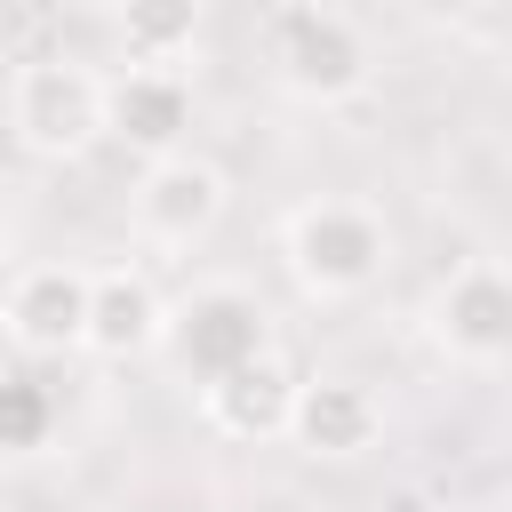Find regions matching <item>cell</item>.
<instances>
[{
    "label": "cell",
    "mask_w": 512,
    "mask_h": 512,
    "mask_svg": "<svg viewBox=\"0 0 512 512\" xmlns=\"http://www.w3.org/2000/svg\"><path fill=\"white\" fill-rule=\"evenodd\" d=\"M264 64L296 104H352L376 80V48L360 32V16L328 8V0H296L264 16Z\"/></svg>",
    "instance_id": "6da1fadb"
},
{
    "label": "cell",
    "mask_w": 512,
    "mask_h": 512,
    "mask_svg": "<svg viewBox=\"0 0 512 512\" xmlns=\"http://www.w3.org/2000/svg\"><path fill=\"white\" fill-rule=\"evenodd\" d=\"M168 368L192 384V392H216V384H232L240 368H256V360H272V312L248 296V288H232V280H208V288H192V296H176L168 304Z\"/></svg>",
    "instance_id": "7a4b0ae2"
},
{
    "label": "cell",
    "mask_w": 512,
    "mask_h": 512,
    "mask_svg": "<svg viewBox=\"0 0 512 512\" xmlns=\"http://www.w3.org/2000/svg\"><path fill=\"white\" fill-rule=\"evenodd\" d=\"M280 248H288L296 288L320 296V304L376 288L384 264H392V232H384V216H376L368 200H304V208L288 216Z\"/></svg>",
    "instance_id": "3957f363"
},
{
    "label": "cell",
    "mask_w": 512,
    "mask_h": 512,
    "mask_svg": "<svg viewBox=\"0 0 512 512\" xmlns=\"http://www.w3.org/2000/svg\"><path fill=\"white\" fill-rule=\"evenodd\" d=\"M104 88L80 56H24L8 72V136L40 160H80L104 136Z\"/></svg>",
    "instance_id": "277c9868"
},
{
    "label": "cell",
    "mask_w": 512,
    "mask_h": 512,
    "mask_svg": "<svg viewBox=\"0 0 512 512\" xmlns=\"http://www.w3.org/2000/svg\"><path fill=\"white\" fill-rule=\"evenodd\" d=\"M192 120H200V104H192V80H184V72L120 64L112 88H104V136L128 144L144 168L184 160V152H192Z\"/></svg>",
    "instance_id": "5b68a950"
},
{
    "label": "cell",
    "mask_w": 512,
    "mask_h": 512,
    "mask_svg": "<svg viewBox=\"0 0 512 512\" xmlns=\"http://www.w3.org/2000/svg\"><path fill=\"white\" fill-rule=\"evenodd\" d=\"M88 304H96V272H80V264H24L8 280V304H0L16 360L88 352Z\"/></svg>",
    "instance_id": "8992f818"
},
{
    "label": "cell",
    "mask_w": 512,
    "mask_h": 512,
    "mask_svg": "<svg viewBox=\"0 0 512 512\" xmlns=\"http://www.w3.org/2000/svg\"><path fill=\"white\" fill-rule=\"evenodd\" d=\"M432 344L448 360H472V368L512 360V272L504 264L448 272V288L432 296Z\"/></svg>",
    "instance_id": "52a82bcc"
},
{
    "label": "cell",
    "mask_w": 512,
    "mask_h": 512,
    "mask_svg": "<svg viewBox=\"0 0 512 512\" xmlns=\"http://www.w3.org/2000/svg\"><path fill=\"white\" fill-rule=\"evenodd\" d=\"M128 216H136V232H144L152 248H192V240H208V232H216V216H224V176H216L200 152L160 160V168H144V176H136Z\"/></svg>",
    "instance_id": "ba28073f"
},
{
    "label": "cell",
    "mask_w": 512,
    "mask_h": 512,
    "mask_svg": "<svg viewBox=\"0 0 512 512\" xmlns=\"http://www.w3.org/2000/svg\"><path fill=\"white\" fill-rule=\"evenodd\" d=\"M168 344V304L136 264H104L96 272V304H88V352L96 360H136Z\"/></svg>",
    "instance_id": "9c48e42d"
},
{
    "label": "cell",
    "mask_w": 512,
    "mask_h": 512,
    "mask_svg": "<svg viewBox=\"0 0 512 512\" xmlns=\"http://www.w3.org/2000/svg\"><path fill=\"white\" fill-rule=\"evenodd\" d=\"M376 432H384V408H376L368 384H352V376H312L304 400H296V432H288V440H296L304 456H368Z\"/></svg>",
    "instance_id": "30bf717a"
},
{
    "label": "cell",
    "mask_w": 512,
    "mask_h": 512,
    "mask_svg": "<svg viewBox=\"0 0 512 512\" xmlns=\"http://www.w3.org/2000/svg\"><path fill=\"white\" fill-rule=\"evenodd\" d=\"M296 400H304V384H296L280 360H256V368H240L232 384L200 392V408H208V424H216L224 440H288V432H296Z\"/></svg>",
    "instance_id": "8fae6325"
},
{
    "label": "cell",
    "mask_w": 512,
    "mask_h": 512,
    "mask_svg": "<svg viewBox=\"0 0 512 512\" xmlns=\"http://www.w3.org/2000/svg\"><path fill=\"white\" fill-rule=\"evenodd\" d=\"M112 32H120V56H128V64L176 72V64L192 56V40H200V8H192V0H128V8L112 16Z\"/></svg>",
    "instance_id": "7c38bea8"
},
{
    "label": "cell",
    "mask_w": 512,
    "mask_h": 512,
    "mask_svg": "<svg viewBox=\"0 0 512 512\" xmlns=\"http://www.w3.org/2000/svg\"><path fill=\"white\" fill-rule=\"evenodd\" d=\"M56 424H64L56 384H48L32 360H16V368L0 376V448L32 456V448H48V440H56Z\"/></svg>",
    "instance_id": "4fadbf2b"
}]
</instances>
